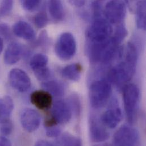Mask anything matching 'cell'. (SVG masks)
<instances>
[{"mask_svg": "<svg viewBox=\"0 0 146 146\" xmlns=\"http://www.w3.org/2000/svg\"><path fill=\"white\" fill-rule=\"evenodd\" d=\"M3 48V41L2 39L0 37V54L2 52Z\"/></svg>", "mask_w": 146, "mask_h": 146, "instance_id": "obj_33", "label": "cell"}, {"mask_svg": "<svg viewBox=\"0 0 146 146\" xmlns=\"http://www.w3.org/2000/svg\"><path fill=\"white\" fill-rule=\"evenodd\" d=\"M113 29L106 19H96L87 31V37L92 43H102L108 41L111 37Z\"/></svg>", "mask_w": 146, "mask_h": 146, "instance_id": "obj_4", "label": "cell"}, {"mask_svg": "<svg viewBox=\"0 0 146 146\" xmlns=\"http://www.w3.org/2000/svg\"><path fill=\"white\" fill-rule=\"evenodd\" d=\"M13 32L18 37L26 40H33L35 38L34 29L25 21L17 22L13 26Z\"/></svg>", "mask_w": 146, "mask_h": 146, "instance_id": "obj_15", "label": "cell"}, {"mask_svg": "<svg viewBox=\"0 0 146 146\" xmlns=\"http://www.w3.org/2000/svg\"><path fill=\"white\" fill-rule=\"evenodd\" d=\"M36 146H54V144L49 142L48 141H44V140H41V141H38L36 143H35Z\"/></svg>", "mask_w": 146, "mask_h": 146, "instance_id": "obj_32", "label": "cell"}, {"mask_svg": "<svg viewBox=\"0 0 146 146\" xmlns=\"http://www.w3.org/2000/svg\"><path fill=\"white\" fill-rule=\"evenodd\" d=\"M140 134L139 131L131 127L123 126L115 133L113 145L115 146H131L139 145Z\"/></svg>", "mask_w": 146, "mask_h": 146, "instance_id": "obj_6", "label": "cell"}, {"mask_svg": "<svg viewBox=\"0 0 146 146\" xmlns=\"http://www.w3.org/2000/svg\"><path fill=\"white\" fill-rule=\"evenodd\" d=\"M47 56L42 54L35 55L30 60V67L37 78L40 81H46L50 76V71L47 67Z\"/></svg>", "mask_w": 146, "mask_h": 146, "instance_id": "obj_10", "label": "cell"}, {"mask_svg": "<svg viewBox=\"0 0 146 146\" xmlns=\"http://www.w3.org/2000/svg\"><path fill=\"white\" fill-rule=\"evenodd\" d=\"M14 0H2L0 7V14L2 16L8 15L12 10Z\"/></svg>", "mask_w": 146, "mask_h": 146, "instance_id": "obj_24", "label": "cell"}, {"mask_svg": "<svg viewBox=\"0 0 146 146\" xmlns=\"http://www.w3.org/2000/svg\"><path fill=\"white\" fill-rule=\"evenodd\" d=\"M111 94V85L106 80L94 82L89 90V100L91 106L98 109L104 106L109 101Z\"/></svg>", "mask_w": 146, "mask_h": 146, "instance_id": "obj_3", "label": "cell"}, {"mask_svg": "<svg viewBox=\"0 0 146 146\" xmlns=\"http://www.w3.org/2000/svg\"><path fill=\"white\" fill-rule=\"evenodd\" d=\"M42 0H22L23 7L28 11H33L36 9Z\"/></svg>", "mask_w": 146, "mask_h": 146, "instance_id": "obj_26", "label": "cell"}, {"mask_svg": "<svg viewBox=\"0 0 146 146\" xmlns=\"http://www.w3.org/2000/svg\"><path fill=\"white\" fill-rule=\"evenodd\" d=\"M126 13V5L122 0H110L105 6L104 14L106 19L112 24L121 23Z\"/></svg>", "mask_w": 146, "mask_h": 146, "instance_id": "obj_7", "label": "cell"}, {"mask_svg": "<svg viewBox=\"0 0 146 146\" xmlns=\"http://www.w3.org/2000/svg\"><path fill=\"white\" fill-rule=\"evenodd\" d=\"M140 90L134 84L126 85L123 88V98L125 110L128 122L134 123L138 117L140 104Z\"/></svg>", "mask_w": 146, "mask_h": 146, "instance_id": "obj_2", "label": "cell"}, {"mask_svg": "<svg viewBox=\"0 0 146 146\" xmlns=\"http://www.w3.org/2000/svg\"><path fill=\"white\" fill-rule=\"evenodd\" d=\"M127 2H128V4L130 6V7H131V9H135L137 5H138V3L144 0H126Z\"/></svg>", "mask_w": 146, "mask_h": 146, "instance_id": "obj_30", "label": "cell"}, {"mask_svg": "<svg viewBox=\"0 0 146 146\" xmlns=\"http://www.w3.org/2000/svg\"><path fill=\"white\" fill-rule=\"evenodd\" d=\"M73 6L80 7L82 6L85 2V0H68Z\"/></svg>", "mask_w": 146, "mask_h": 146, "instance_id": "obj_29", "label": "cell"}, {"mask_svg": "<svg viewBox=\"0 0 146 146\" xmlns=\"http://www.w3.org/2000/svg\"><path fill=\"white\" fill-rule=\"evenodd\" d=\"M13 124L8 119L5 120L1 122V126L0 128L1 133L4 135H9L13 130Z\"/></svg>", "mask_w": 146, "mask_h": 146, "instance_id": "obj_27", "label": "cell"}, {"mask_svg": "<svg viewBox=\"0 0 146 146\" xmlns=\"http://www.w3.org/2000/svg\"><path fill=\"white\" fill-rule=\"evenodd\" d=\"M22 47L17 43L12 42L6 48L4 54V62L7 65L17 63L21 58Z\"/></svg>", "mask_w": 146, "mask_h": 146, "instance_id": "obj_16", "label": "cell"}, {"mask_svg": "<svg viewBox=\"0 0 146 146\" xmlns=\"http://www.w3.org/2000/svg\"><path fill=\"white\" fill-rule=\"evenodd\" d=\"M56 55L62 60H68L76 52V42L70 33H63L59 38L55 48Z\"/></svg>", "mask_w": 146, "mask_h": 146, "instance_id": "obj_5", "label": "cell"}, {"mask_svg": "<svg viewBox=\"0 0 146 146\" xmlns=\"http://www.w3.org/2000/svg\"><path fill=\"white\" fill-rule=\"evenodd\" d=\"M122 118V113L118 107L111 108L106 110L102 115L101 121L103 125L109 129L116 127Z\"/></svg>", "mask_w": 146, "mask_h": 146, "instance_id": "obj_14", "label": "cell"}, {"mask_svg": "<svg viewBox=\"0 0 146 146\" xmlns=\"http://www.w3.org/2000/svg\"><path fill=\"white\" fill-rule=\"evenodd\" d=\"M14 109V102L10 97L0 98V123L7 119Z\"/></svg>", "mask_w": 146, "mask_h": 146, "instance_id": "obj_19", "label": "cell"}, {"mask_svg": "<svg viewBox=\"0 0 146 146\" xmlns=\"http://www.w3.org/2000/svg\"><path fill=\"white\" fill-rule=\"evenodd\" d=\"M31 103L38 109L47 110L50 109L52 104V95L46 90H36L30 97Z\"/></svg>", "mask_w": 146, "mask_h": 146, "instance_id": "obj_13", "label": "cell"}, {"mask_svg": "<svg viewBox=\"0 0 146 146\" xmlns=\"http://www.w3.org/2000/svg\"><path fill=\"white\" fill-rule=\"evenodd\" d=\"M48 22V18L45 13L40 12L37 14L34 17L35 26L39 29L45 27Z\"/></svg>", "mask_w": 146, "mask_h": 146, "instance_id": "obj_23", "label": "cell"}, {"mask_svg": "<svg viewBox=\"0 0 146 146\" xmlns=\"http://www.w3.org/2000/svg\"><path fill=\"white\" fill-rule=\"evenodd\" d=\"M90 137L92 142L99 143L108 140L109 138V133L101 121H99L96 118H92L89 126Z\"/></svg>", "mask_w": 146, "mask_h": 146, "instance_id": "obj_12", "label": "cell"}, {"mask_svg": "<svg viewBox=\"0 0 146 146\" xmlns=\"http://www.w3.org/2000/svg\"><path fill=\"white\" fill-rule=\"evenodd\" d=\"M45 128L46 134L49 137H58L62 132L60 128L57 125L45 127Z\"/></svg>", "mask_w": 146, "mask_h": 146, "instance_id": "obj_28", "label": "cell"}, {"mask_svg": "<svg viewBox=\"0 0 146 146\" xmlns=\"http://www.w3.org/2000/svg\"><path fill=\"white\" fill-rule=\"evenodd\" d=\"M72 115V107L65 101H58L52 107L51 118L58 125H63L69 122Z\"/></svg>", "mask_w": 146, "mask_h": 146, "instance_id": "obj_8", "label": "cell"}, {"mask_svg": "<svg viewBox=\"0 0 146 146\" xmlns=\"http://www.w3.org/2000/svg\"><path fill=\"white\" fill-rule=\"evenodd\" d=\"M9 80L11 86L19 92H25L31 86V80L29 76L24 71L19 68L11 70Z\"/></svg>", "mask_w": 146, "mask_h": 146, "instance_id": "obj_9", "label": "cell"}, {"mask_svg": "<svg viewBox=\"0 0 146 146\" xmlns=\"http://www.w3.org/2000/svg\"><path fill=\"white\" fill-rule=\"evenodd\" d=\"M125 55L124 60L113 67L109 73L110 81L119 86L130 81L136 71L138 54L135 45L128 43Z\"/></svg>", "mask_w": 146, "mask_h": 146, "instance_id": "obj_1", "label": "cell"}, {"mask_svg": "<svg viewBox=\"0 0 146 146\" xmlns=\"http://www.w3.org/2000/svg\"><path fill=\"white\" fill-rule=\"evenodd\" d=\"M21 123L26 131L33 133L39 128L41 123V117L35 110L26 109L21 113Z\"/></svg>", "mask_w": 146, "mask_h": 146, "instance_id": "obj_11", "label": "cell"}, {"mask_svg": "<svg viewBox=\"0 0 146 146\" xmlns=\"http://www.w3.org/2000/svg\"><path fill=\"white\" fill-rule=\"evenodd\" d=\"M136 11V23L138 29L145 30L146 27V1L139 2L135 9Z\"/></svg>", "mask_w": 146, "mask_h": 146, "instance_id": "obj_21", "label": "cell"}, {"mask_svg": "<svg viewBox=\"0 0 146 146\" xmlns=\"http://www.w3.org/2000/svg\"><path fill=\"white\" fill-rule=\"evenodd\" d=\"M127 35V31L126 29L123 26L121 25L117 27L113 37L120 44L125 39Z\"/></svg>", "mask_w": 146, "mask_h": 146, "instance_id": "obj_25", "label": "cell"}, {"mask_svg": "<svg viewBox=\"0 0 146 146\" xmlns=\"http://www.w3.org/2000/svg\"><path fill=\"white\" fill-rule=\"evenodd\" d=\"M56 141L55 145L60 146H81L82 142L80 139L72 135L65 133L60 136Z\"/></svg>", "mask_w": 146, "mask_h": 146, "instance_id": "obj_22", "label": "cell"}, {"mask_svg": "<svg viewBox=\"0 0 146 146\" xmlns=\"http://www.w3.org/2000/svg\"><path fill=\"white\" fill-rule=\"evenodd\" d=\"M82 68L78 63H73L64 67L62 71V76L67 80L78 81L81 78Z\"/></svg>", "mask_w": 146, "mask_h": 146, "instance_id": "obj_18", "label": "cell"}, {"mask_svg": "<svg viewBox=\"0 0 146 146\" xmlns=\"http://www.w3.org/2000/svg\"><path fill=\"white\" fill-rule=\"evenodd\" d=\"M10 141L5 137H0V146H11Z\"/></svg>", "mask_w": 146, "mask_h": 146, "instance_id": "obj_31", "label": "cell"}, {"mask_svg": "<svg viewBox=\"0 0 146 146\" xmlns=\"http://www.w3.org/2000/svg\"><path fill=\"white\" fill-rule=\"evenodd\" d=\"M48 10L51 17L55 21H60L64 18V9L62 0H49Z\"/></svg>", "mask_w": 146, "mask_h": 146, "instance_id": "obj_17", "label": "cell"}, {"mask_svg": "<svg viewBox=\"0 0 146 146\" xmlns=\"http://www.w3.org/2000/svg\"><path fill=\"white\" fill-rule=\"evenodd\" d=\"M42 86L45 90L55 97H62L64 94V86L59 81H44L42 84Z\"/></svg>", "mask_w": 146, "mask_h": 146, "instance_id": "obj_20", "label": "cell"}]
</instances>
